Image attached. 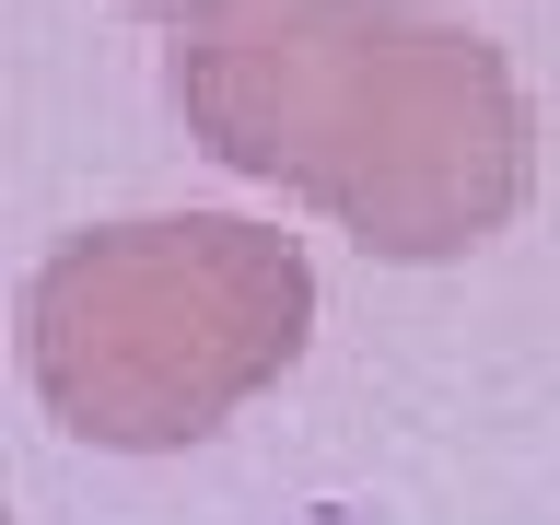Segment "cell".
<instances>
[{
	"mask_svg": "<svg viewBox=\"0 0 560 525\" xmlns=\"http://www.w3.org/2000/svg\"><path fill=\"white\" fill-rule=\"evenodd\" d=\"M140 12H210V24H222V12H245V0H140Z\"/></svg>",
	"mask_w": 560,
	"mask_h": 525,
	"instance_id": "3957f363",
	"label": "cell"
},
{
	"mask_svg": "<svg viewBox=\"0 0 560 525\" xmlns=\"http://www.w3.org/2000/svg\"><path fill=\"white\" fill-rule=\"evenodd\" d=\"M315 269L257 222H105L24 292V362L82 444H199L234 397L292 374Z\"/></svg>",
	"mask_w": 560,
	"mask_h": 525,
	"instance_id": "7a4b0ae2",
	"label": "cell"
},
{
	"mask_svg": "<svg viewBox=\"0 0 560 525\" xmlns=\"http://www.w3.org/2000/svg\"><path fill=\"white\" fill-rule=\"evenodd\" d=\"M175 105L222 164L339 210L385 257H455L525 199L502 47L397 0H245L175 47Z\"/></svg>",
	"mask_w": 560,
	"mask_h": 525,
	"instance_id": "6da1fadb",
	"label": "cell"
}]
</instances>
